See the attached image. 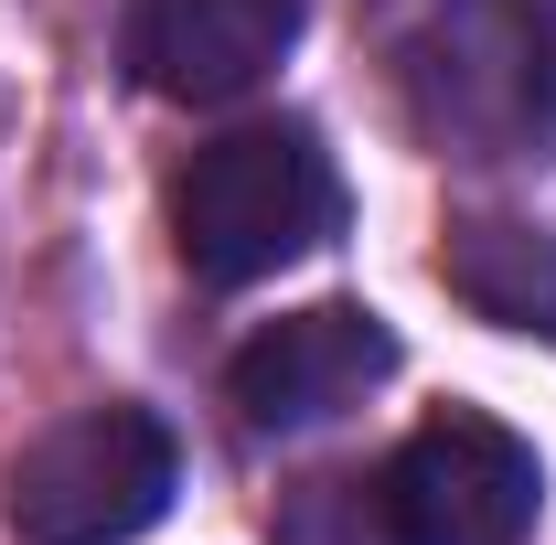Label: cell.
I'll return each mask as SVG.
<instances>
[{
	"instance_id": "obj_4",
	"label": "cell",
	"mask_w": 556,
	"mask_h": 545,
	"mask_svg": "<svg viewBox=\"0 0 556 545\" xmlns=\"http://www.w3.org/2000/svg\"><path fill=\"white\" fill-rule=\"evenodd\" d=\"M386 375H396V332L364 300H311L225 364V396L257 439H300V428H332L343 407H364Z\"/></svg>"
},
{
	"instance_id": "obj_6",
	"label": "cell",
	"mask_w": 556,
	"mask_h": 545,
	"mask_svg": "<svg viewBox=\"0 0 556 545\" xmlns=\"http://www.w3.org/2000/svg\"><path fill=\"white\" fill-rule=\"evenodd\" d=\"M439 278H450V300L482 310L492 332H556V236L546 225H514V214L450 225Z\"/></svg>"
},
{
	"instance_id": "obj_3",
	"label": "cell",
	"mask_w": 556,
	"mask_h": 545,
	"mask_svg": "<svg viewBox=\"0 0 556 545\" xmlns=\"http://www.w3.org/2000/svg\"><path fill=\"white\" fill-rule=\"evenodd\" d=\"M535 503H546V471L503 417L439 407L375 471V535L386 545H525Z\"/></svg>"
},
{
	"instance_id": "obj_2",
	"label": "cell",
	"mask_w": 556,
	"mask_h": 545,
	"mask_svg": "<svg viewBox=\"0 0 556 545\" xmlns=\"http://www.w3.org/2000/svg\"><path fill=\"white\" fill-rule=\"evenodd\" d=\"M172 428L150 407H75L11 460V535L22 545H129L172 514Z\"/></svg>"
},
{
	"instance_id": "obj_1",
	"label": "cell",
	"mask_w": 556,
	"mask_h": 545,
	"mask_svg": "<svg viewBox=\"0 0 556 545\" xmlns=\"http://www.w3.org/2000/svg\"><path fill=\"white\" fill-rule=\"evenodd\" d=\"M343 236V172L311 118H247L172 182V246L204 289H257Z\"/></svg>"
},
{
	"instance_id": "obj_5",
	"label": "cell",
	"mask_w": 556,
	"mask_h": 545,
	"mask_svg": "<svg viewBox=\"0 0 556 545\" xmlns=\"http://www.w3.org/2000/svg\"><path fill=\"white\" fill-rule=\"evenodd\" d=\"M300 22H311V0H129L118 54L172 107H236L278 75Z\"/></svg>"
}]
</instances>
